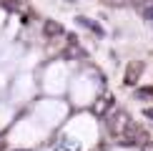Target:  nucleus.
Masks as SVG:
<instances>
[{"label":"nucleus","instance_id":"f03ea898","mask_svg":"<svg viewBox=\"0 0 153 151\" xmlns=\"http://www.w3.org/2000/svg\"><path fill=\"white\" fill-rule=\"evenodd\" d=\"M141 71H143V66H141V63H131V66H128V71H126V83H128V86H133V83H136V78L141 76Z\"/></svg>","mask_w":153,"mask_h":151},{"label":"nucleus","instance_id":"20e7f679","mask_svg":"<svg viewBox=\"0 0 153 151\" xmlns=\"http://www.w3.org/2000/svg\"><path fill=\"white\" fill-rule=\"evenodd\" d=\"M143 15L148 18V20H153V0H151L148 5H143Z\"/></svg>","mask_w":153,"mask_h":151},{"label":"nucleus","instance_id":"7ed1b4c3","mask_svg":"<svg viewBox=\"0 0 153 151\" xmlns=\"http://www.w3.org/2000/svg\"><path fill=\"white\" fill-rule=\"evenodd\" d=\"M136 96H138V98H153V88H141Z\"/></svg>","mask_w":153,"mask_h":151},{"label":"nucleus","instance_id":"f257e3e1","mask_svg":"<svg viewBox=\"0 0 153 151\" xmlns=\"http://www.w3.org/2000/svg\"><path fill=\"white\" fill-rule=\"evenodd\" d=\"M43 35H45V38H58V35H63V25L55 23V20H45V23H43Z\"/></svg>","mask_w":153,"mask_h":151}]
</instances>
